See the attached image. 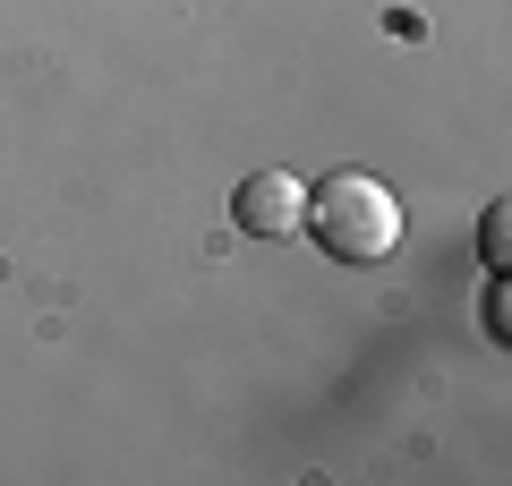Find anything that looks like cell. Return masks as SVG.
Listing matches in <instances>:
<instances>
[{
  "label": "cell",
  "mask_w": 512,
  "mask_h": 486,
  "mask_svg": "<svg viewBox=\"0 0 512 486\" xmlns=\"http://www.w3.org/2000/svg\"><path fill=\"white\" fill-rule=\"evenodd\" d=\"M504 231H512V205L495 197V205H487V222H478V248H487V265H504V248H512Z\"/></svg>",
  "instance_id": "cell-3"
},
{
  "label": "cell",
  "mask_w": 512,
  "mask_h": 486,
  "mask_svg": "<svg viewBox=\"0 0 512 486\" xmlns=\"http://www.w3.org/2000/svg\"><path fill=\"white\" fill-rule=\"evenodd\" d=\"M231 222L248 239H291L299 222H308V188H299L291 171H248L239 197H231Z\"/></svg>",
  "instance_id": "cell-2"
},
{
  "label": "cell",
  "mask_w": 512,
  "mask_h": 486,
  "mask_svg": "<svg viewBox=\"0 0 512 486\" xmlns=\"http://www.w3.org/2000/svg\"><path fill=\"white\" fill-rule=\"evenodd\" d=\"M299 231L325 256H342V265H384L402 248V197L384 180H367V171H333L325 188H308V222Z\"/></svg>",
  "instance_id": "cell-1"
}]
</instances>
